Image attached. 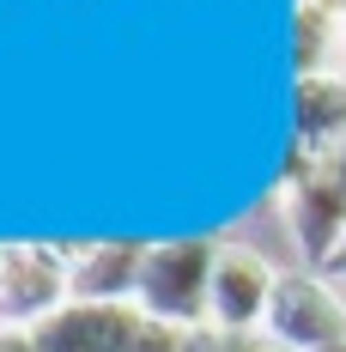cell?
Wrapping results in <instances>:
<instances>
[{
	"instance_id": "30bf717a",
	"label": "cell",
	"mask_w": 346,
	"mask_h": 352,
	"mask_svg": "<svg viewBox=\"0 0 346 352\" xmlns=\"http://www.w3.org/2000/svg\"><path fill=\"white\" fill-rule=\"evenodd\" d=\"M140 352H188V328H164V322H146V340Z\"/></svg>"
},
{
	"instance_id": "5b68a950",
	"label": "cell",
	"mask_w": 346,
	"mask_h": 352,
	"mask_svg": "<svg viewBox=\"0 0 346 352\" xmlns=\"http://www.w3.org/2000/svg\"><path fill=\"white\" fill-rule=\"evenodd\" d=\"M279 207H285V225H292V243L304 255V267L322 274L346 237V176L334 164H316V170L279 182Z\"/></svg>"
},
{
	"instance_id": "3957f363",
	"label": "cell",
	"mask_w": 346,
	"mask_h": 352,
	"mask_svg": "<svg viewBox=\"0 0 346 352\" xmlns=\"http://www.w3.org/2000/svg\"><path fill=\"white\" fill-rule=\"evenodd\" d=\"M279 274L255 243H237V237H219V255H213V298H207V322L225 328V334H243V340H261L268 328V310H274Z\"/></svg>"
},
{
	"instance_id": "ba28073f",
	"label": "cell",
	"mask_w": 346,
	"mask_h": 352,
	"mask_svg": "<svg viewBox=\"0 0 346 352\" xmlns=\"http://www.w3.org/2000/svg\"><path fill=\"white\" fill-rule=\"evenodd\" d=\"M140 261H146V243H122V237H98V243L67 249L73 304H134Z\"/></svg>"
},
{
	"instance_id": "9c48e42d",
	"label": "cell",
	"mask_w": 346,
	"mask_h": 352,
	"mask_svg": "<svg viewBox=\"0 0 346 352\" xmlns=\"http://www.w3.org/2000/svg\"><path fill=\"white\" fill-rule=\"evenodd\" d=\"M292 67L298 79H316V73H346V25L334 12H322L316 0H298V19H292Z\"/></svg>"
},
{
	"instance_id": "52a82bcc",
	"label": "cell",
	"mask_w": 346,
	"mask_h": 352,
	"mask_svg": "<svg viewBox=\"0 0 346 352\" xmlns=\"http://www.w3.org/2000/svg\"><path fill=\"white\" fill-rule=\"evenodd\" d=\"M292 152L328 164L346 152V73H316L292 91Z\"/></svg>"
},
{
	"instance_id": "7c38bea8",
	"label": "cell",
	"mask_w": 346,
	"mask_h": 352,
	"mask_svg": "<svg viewBox=\"0 0 346 352\" xmlns=\"http://www.w3.org/2000/svg\"><path fill=\"white\" fill-rule=\"evenodd\" d=\"M322 274H328V280H346V237H340V249L328 255V267H322Z\"/></svg>"
},
{
	"instance_id": "8992f818",
	"label": "cell",
	"mask_w": 346,
	"mask_h": 352,
	"mask_svg": "<svg viewBox=\"0 0 346 352\" xmlns=\"http://www.w3.org/2000/svg\"><path fill=\"white\" fill-rule=\"evenodd\" d=\"M31 334L36 352H140L146 316L134 304H67Z\"/></svg>"
},
{
	"instance_id": "4fadbf2b",
	"label": "cell",
	"mask_w": 346,
	"mask_h": 352,
	"mask_svg": "<svg viewBox=\"0 0 346 352\" xmlns=\"http://www.w3.org/2000/svg\"><path fill=\"white\" fill-rule=\"evenodd\" d=\"M261 352H279V346H268V340H261Z\"/></svg>"
},
{
	"instance_id": "7a4b0ae2",
	"label": "cell",
	"mask_w": 346,
	"mask_h": 352,
	"mask_svg": "<svg viewBox=\"0 0 346 352\" xmlns=\"http://www.w3.org/2000/svg\"><path fill=\"white\" fill-rule=\"evenodd\" d=\"M261 340L279 352H328L346 340V298L316 267H285Z\"/></svg>"
},
{
	"instance_id": "277c9868",
	"label": "cell",
	"mask_w": 346,
	"mask_h": 352,
	"mask_svg": "<svg viewBox=\"0 0 346 352\" xmlns=\"http://www.w3.org/2000/svg\"><path fill=\"white\" fill-rule=\"evenodd\" d=\"M73 304L67 249L55 243H0V328H43Z\"/></svg>"
},
{
	"instance_id": "6da1fadb",
	"label": "cell",
	"mask_w": 346,
	"mask_h": 352,
	"mask_svg": "<svg viewBox=\"0 0 346 352\" xmlns=\"http://www.w3.org/2000/svg\"><path fill=\"white\" fill-rule=\"evenodd\" d=\"M213 255L219 237H158L146 243L134 280V310L164 328H207V298H213Z\"/></svg>"
},
{
	"instance_id": "8fae6325",
	"label": "cell",
	"mask_w": 346,
	"mask_h": 352,
	"mask_svg": "<svg viewBox=\"0 0 346 352\" xmlns=\"http://www.w3.org/2000/svg\"><path fill=\"white\" fill-rule=\"evenodd\" d=\"M0 352H36L31 328H0Z\"/></svg>"
}]
</instances>
